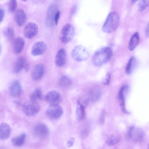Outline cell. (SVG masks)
Instances as JSON below:
<instances>
[{
    "label": "cell",
    "instance_id": "obj_29",
    "mask_svg": "<svg viewBox=\"0 0 149 149\" xmlns=\"http://www.w3.org/2000/svg\"><path fill=\"white\" fill-rule=\"evenodd\" d=\"M4 36L8 40H11L14 36V31L13 29L11 26L6 28L3 32Z\"/></svg>",
    "mask_w": 149,
    "mask_h": 149
},
{
    "label": "cell",
    "instance_id": "obj_36",
    "mask_svg": "<svg viewBox=\"0 0 149 149\" xmlns=\"http://www.w3.org/2000/svg\"><path fill=\"white\" fill-rule=\"evenodd\" d=\"M74 141V138H71L70 140L67 142L68 146L69 147H71L73 144Z\"/></svg>",
    "mask_w": 149,
    "mask_h": 149
},
{
    "label": "cell",
    "instance_id": "obj_8",
    "mask_svg": "<svg viewBox=\"0 0 149 149\" xmlns=\"http://www.w3.org/2000/svg\"><path fill=\"white\" fill-rule=\"evenodd\" d=\"M58 7L55 4L49 6L48 8L46 16L45 24L48 27L53 26L54 23V17L55 15L58 11Z\"/></svg>",
    "mask_w": 149,
    "mask_h": 149
},
{
    "label": "cell",
    "instance_id": "obj_2",
    "mask_svg": "<svg viewBox=\"0 0 149 149\" xmlns=\"http://www.w3.org/2000/svg\"><path fill=\"white\" fill-rule=\"evenodd\" d=\"M120 19L118 14L115 11L110 12L108 15L102 27L105 33H109L115 31L120 24Z\"/></svg>",
    "mask_w": 149,
    "mask_h": 149
},
{
    "label": "cell",
    "instance_id": "obj_27",
    "mask_svg": "<svg viewBox=\"0 0 149 149\" xmlns=\"http://www.w3.org/2000/svg\"><path fill=\"white\" fill-rule=\"evenodd\" d=\"M42 97V93L41 90L39 88L35 89L31 94L30 97V101L37 103L38 100L41 99Z\"/></svg>",
    "mask_w": 149,
    "mask_h": 149
},
{
    "label": "cell",
    "instance_id": "obj_21",
    "mask_svg": "<svg viewBox=\"0 0 149 149\" xmlns=\"http://www.w3.org/2000/svg\"><path fill=\"white\" fill-rule=\"evenodd\" d=\"M101 91L100 89L97 87H93L89 91V99L93 101L98 100L101 96Z\"/></svg>",
    "mask_w": 149,
    "mask_h": 149
},
{
    "label": "cell",
    "instance_id": "obj_16",
    "mask_svg": "<svg viewBox=\"0 0 149 149\" xmlns=\"http://www.w3.org/2000/svg\"><path fill=\"white\" fill-rule=\"evenodd\" d=\"M44 72V67L42 64L36 65L31 71V77L33 79L38 81L42 77Z\"/></svg>",
    "mask_w": 149,
    "mask_h": 149
},
{
    "label": "cell",
    "instance_id": "obj_7",
    "mask_svg": "<svg viewBox=\"0 0 149 149\" xmlns=\"http://www.w3.org/2000/svg\"><path fill=\"white\" fill-rule=\"evenodd\" d=\"M40 109V107L37 103H33L30 101L25 103L22 107L23 113L26 115L30 117L36 115Z\"/></svg>",
    "mask_w": 149,
    "mask_h": 149
},
{
    "label": "cell",
    "instance_id": "obj_18",
    "mask_svg": "<svg viewBox=\"0 0 149 149\" xmlns=\"http://www.w3.org/2000/svg\"><path fill=\"white\" fill-rule=\"evenodd\" d=\"M14 19L19 26H22L26 20V16L24 10L21 8L18 9L15 13Z\"/></svg>",
    "mask_w": 149,
    "mask_h": 149
},
{
    "label": "cell",
    "instance_id": "obj_19",
    "mask_svg": "<svg viewBox=\"0 0 149 149\" xmlns=\"http://www.w3.org/2000/svg\"><path fill=\"white\" fill-rule=\"evenodd\" d=\"M25 41L22 37H18L14 40L13 44V50L16 54L20 53L23 50L24 46Z\"/></svg>",
    "mask_w": 149,
    "mask_h": 149
},
{
    "label": "cell",
    "instance_id": "obj_3",
    "mask_svg": "<svg viewBox=\"0 0 149 149\" xmlns=\"http://www.w3.org/2000/svg\"><path fill=\"white\" fill-rule=\"evenodd\" d=\"M75 32V29L71 24L65 25L60 32L59 38L61 41L64 43H67L73 38Z\"/></svg>",
    "mask_w": 149,
    "mask_h": 149
},
{
    "label": "cell",
    "instance_id": "obj_15",
    "mask_svg": "<svg viewBox=\"0 0 149 149\" xmlns=\"http://www.w3.org/2000/svg\"><path fill=\"white\" fill-rule=\"evenodd\" d=\"M66 53L63 48L60 49L58 51L55 58V63L57 66L61 67L64 65L66 63Z\"/></svg>",
    "mask_w": 149,
    "mask_h": 149
},
{
    "label": "cell",
    "instance_id": "obj_1",
    "mask_svg": "<svg viewBox=\"0 0 149 149\" xmlns=\"http://www.w3.org/2000/svg\"><path fill=\"white\" fill-rule=\"evenodd\" d=\"M112 55V51L110 48L103 47L96 51L93 54L92 57L93 63L96 66L101 65L108 62Z\"/></svg>",
    "mask_w": 149,
    "mask_h": 149
},
{
    "label": "cell",
    "instance_id": "obj_10",
    "mask_svg": "<svg viewBox=\"0 0 149 149\" xmlns=\"http://www.w3.org/2000/svg\"><path fill=\"white\" fill-rule=\"evenodd\" d=\"M45 99L50 104H58L62 101V96L57 91L52 90L46 94Z\"/></svg>",
    "mask_w": 149,
    "mask_h": 149
},
{
    "label": "cell",
    "instance_id": "obj_13",
    "mask_svg": "<svg viewBox=\"0 0 149 149\" xmlns=\"http://www.w3.org/2000/svg\"><path fill=\"white\" fill-rule=\"evenodd\" d=\"M9 91L10 94L13 97H18L22 92V87L20 82L17 80L13 81L10 84Z\"/></svg>",
    "mask_w": 149,
    "mask_h": 149
},
{
    "label": "cell",
    "instance_id": "obj_22",
    "mask_svg": "<svg viewBox=\"0 0 149 149\" xmlns=\"http://www.w3.org/2000/svg\"><path fill=\"white\" fill-rule=\"evenodd\" d=\"M140 41V37L139 33H135L131 37L128 45L130 50H133L137 46Z\"/></svg>",
    "mask_w": 149,
    "mask_h": 149
},
{
    "label": "cell",
    "instance_id": "obj_9",
    "mask_svg": "<svg viewBox=\"0 0 149 149\" xmlns=\"http://www.w3.org/2000/svg\"><path fill=\"white\" fill-rule=\"evenodd\" d=\"M38 27L35 23L29 22L24 27L23 32L24 36L28 39H31L37 34Z\"/></svg>",
    "mask_w": 149,
    "mask_h": 149
},
{
    "label": "cell",
    "instance_id": "obj_20",
    "mask_svg": "<svg viewBox=\"0 0 149 149\" xmlns=\"http://www.w3.org/2000/svg\"><path fill=\"white\" fill-rule=\"evenodd\" d=\"M11 133V129L9 125L5 123H2L0 125V139L5 140L8 139Z\"/></svg>",
    "mask_w": 149,
    "mask_h": 149
},
{
    "label": "cell",
    "instance_id": "obj_25",
    "mask_svg": "<svg viewBox=\"0 0 149 149\" xmlns=\"http://www.w3.org/2000/svg\"><path fill=\"white\" fill-rule=\"evenodd\" d=\"M136 61L134 56H131L129 59L125 68V71L127 75L130 74L132 72L136 65Z\"/></svg>",
    "mask_w": 149,
    "mask_h": 149
},
{
    "label": "cell",
    "instance_id": "obj_11",
    "mask_svg": "<svg viewBox=\"0 0 149 149\" xmlns=\"http://www.w3.org/2000/svg\"><path fill=\"white\" fill-rule=\"evenodd\" d=\"M35 135L41 139L46 137L48 135L49 130L47 126L42 123H38L35 125L33 128Z\"/></svg>",
    "mask_w": 149,
    "mask_h": 149
},
{
    "label": "cell",
    "instance_id": "obj_37",
    "mask_svg": "<svg viewBox=\"0 0 149 149\" xmlns=\"http://www.w3.org/2000/svg\"><path fill=\"white\" fill-rule=\"evenodd\" d=\"M145 34L146 36L149 38V22L145 28Z\"/></svg>",
    "mask_w": 149,
    "mask_h": 149
},
{
    "label": "cell",
    "instance_id": "obj_38",
    "mask_svg": "<svg viewBox=\"0 0 149 149\" xmlns=\"http://www.w3.org/2000/svg\"><path fill=\"white\" fill-rule=\"evenodd\" d=\"M137 1H136V0H132V3L133 4H134Z\"/></svg>",
    "mask_w": 149,
    "mask_h": 149
},
{
    "label": "cell",
    "instance_id": "obj_26",
    "mask_svg": "<svg viewBox=\"0 0 149 149\" xmlns=\"http://www.w3.org/2000/svg\"><path fill=\"white\" fill-rule=\"evenodd\" d=\"M85 108L84 106L77 102L75 112V117L78 120L81 121L84 118L85 115Z\"/></svg>",
    "mask_w": 149,
    "mask_h": 149
},
{
    "label": "cell",
    "instance_id": "obj_4",
    "mask_svg": "<svg viewBox=\"0 0 149 149\" xmlns=\"http://www.w3.org/2000/svg\"><path fill=\"white\" fill-rule=\"evenodd\" d=\"M71 55L73 59L77 61H82L86 60L89 56V52L84 46L79 45L72 50Z\"/></svg>",
    "mask_w": 149,
    "mask_h": 149
},
{
    "label": "cell",
    "instance_id": "obj_17",
    "mask_svg": "<svg viewBox=\"0 0 149 149\" xmlns=\"http://www.w3.org/2000/svg\"><path fill=\"white\" fill-rule=\"evenodd\" d=\"M28 65L25 58L23 56L19 57L16 61L13 67V70L15 73H18L23 69H28Z\"/></svg>",
    "mask_w": 149,
    "mask_h": 149
},
{
    "label": "cell",
    "instance_id": "obj_31",
    "mask_svg": "<svg viewBox=\"0 0 149 149\" xmlns=\"http://www.w3.org/2000/svg\"><path fill=\"white\" fill-rule=\"evenodd\" d=\"M17 6V1L15 0L9 1L8 4V10L11 13H13L15 10Z\"/></svg>",
    "mask_w": 149,
    "mask_h": 149
},
{
    "label": "cell",
    "instance_id": "obj_32",
    "mask_svg": "<svg viewBox=\"0 0 149 149\" xmlns=\"http://www.w3.org/2000/svg\"><path fill=\"white\" fill-rule=\"evenodd\" d=\"M89 101L88 98L81 97L78 99L77 102L86 108L88 104Z\"/></svg>",
    "mask_w": 149,
    "mask_h": 149
},
{
    "label": "cell",
    "instance_id": "obj_30",
    "mask_svg": "<svg viewBox=\"0 0 149 149\" xmlns=\"http://www.w3.org/2000/svg\"><path fill=\"white\" fill-rule=\"evenodd\" d=\"M149 6V0H142L139 2L138 5V9L140 12H142Z\"/></svg>",
    "mask_w": 149,
    "mask_h": 149
},
{
    "label": "cell",
    "instance_id": "obj_35",
    "mask_svg": "<svg viewBox=\"0 0 149 149\" xmlns=\"http://www.w3.org/2000/svg\"><path fill=\"white\" fill-rule=\"evenodd\" d=\"M0 22L1 23L3 20L5 15V11L4 9L1 8L0 9Z\"/></svg>",
    "mask_w": 149,
    "mask_h": 149
},
{
    "label": "cell",
    "instance_id": "obj_24",
    "mask_svg": "<svg viewBox=\"0 0 149 149\" xmlns=\"http://www.w3.org/2000/svg\"><path fill=\"white\" fill-rule=\"evenodd\" d=\"M121 138L118 134H111L107 137L105 142L108 146H112L117 143L120 140Z\"/></svg>",
    "mask_w": 149,
    "mask_h": 149
},
{
    "label": "cell",
    "instance_id": "obj_5",
    "mask_svg": "<svg viewBox=\"0 0 149 149\" xmlns=\"http://www.w3.org/2000/svg\"><path fill=\"white\" fill-rule=\"evenodd\" d=\"M128 138L135 142H142L145 137L144 132L141 130L136 128L134 126L130 127L127 132Z\"/></svg>",
    "mask_w": 149,
    "mask_h": 149
},
{
    "label": "cell",
    "instance_id": "obj_14",
    "mask_svg": "<svg viewBox=\"0 0 149 149\" xmlns=\"http://www.w3.org/2000/svg\"><path fill=\"white\" fill-rule=\"evenodd\" d=\"M128 88V86L124 85L120 88L118 94V98L120 102V105L122 111L125 113H128L125 107V94Z\"/></svg>",
    "mask_w": 149,
    "mask_h": 149
},
{
    "label": "cell",
    "instance_id": "obj_23",
    "mask_svg": "<svg viewBox=\"0 0 149 149\" xmlns=\"http://www.w3.org/2000/svg\"><path fill=\"white\" fill-rule=\"evenodd\" d=\"M26 135L22 133L13 138L11 140L12 145L15 147H19L22 145L25 141Z\"/></svg>",
    "mask_w": 149,
    "mask_h": 149
},
{
    "label": "cell",
    "instance_id": "obj_28",
    "mask_svg": "<svg viewBox=\"0 0 149 149\" xmlns=\"http://www.w3.org/2000/svg\"><path fill=\"white\" fill-rule=\"evenodd\" d=\"M72 82L70 79L65 75L61 76L58 81L59 85L62 87L67 88L70 86Z\"/></svg>",
    "mask_w": 149,
    "mask_h": 149
},
{
    "label": "cell",
    "instance_id": "obj_33",
    "mask_svg": "<svg viewBox=\"0 0 149 149\" xmlns=\"http://www.w3.org/2000/svg\"><path fill=\"white\" fill-rule=\"evenodd\" d=\"M111 78V76L109 72L107 73L104 81L103 82V84L105 85H108L110 82Z\"/></svg>",
    "mask_w": 149,
    "mask_h": 149
},
{
    "label": "cell",
    "instance_id": "obj_39",
    "mask_svg": "<svg viewBox=\"0 0 149 149\" xmlns=\"http://www.w3.org/2000/svg\"><path fill=\"white\" fill-rule=\"evenodd\" d=\"M148 149H149V147H148Z\"/></svg>",
    "mask_w": 149,
    "mask_h": 149
},
{
    "label": "cell",
    "instance_id": "obj_34",
    "mask_svg": "<svg viewBox=\"0 0 149 149\" xmlns=\"http://www.w3.org/2000/svg\"><path fill=\"white\" fill-rule=\"evenodd\" d=\"M60 15V11L58 10L56 12L54 17V24L56 25L57 24Z\"/></svg>",
    "mask_w": 149,
    "mask_h": 149
},
{
    "label": "cell",
    "instance_id": "obj_6",
    "mask_svg": "<svg viewBox=\"0 0 149 149\" xmlns=\"http://www.w3.org/2000/svg\"><path fill=\"white\" fill-rule=\"evenodd\" d=\"M45 113L49 118L56 120L59 118L62 115L63 111L58 104H50L47 108Z\"/></svg>",
    "mask_w": 149,
    "mask_h": 149
},
{
    "label": "cell",
    "instance_id": "obj_12",
    "mask_svg": "<svg viewBox=\"0 0 149 149\" xmlns=\"http://www.w3.org/2000/svg\"><path fill=\"white\" fill-rule=\"evenodd\" d=\"M46 48V45L44 42H37L35 43L32 47L31 54L35 56L41 55L45 52Z\"/></svg>",
    "mask_w": 149,
    "mask_h": 149
}]
</instances>
